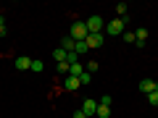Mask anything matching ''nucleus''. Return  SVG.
<instances>
[{"mask_svg":"<svg viewBox=\"0 0 158 118\" xmlns=\"http://www.w3.org/2000/svg\"><path fill=\"white\" fill-rule=\"evenodd\" d=\"M87 34H90V32H87V24L85 21H74L71 29H69V37H71L74 42H85Z\"/></svg>","mask_w":158,"mask_h":118,"instance_id":"obj_1","label":"nucleus"},{"mask_svg":"<svg viewBox=\"0 0 158 118\" xmlns=\"http://www.w3.org/2000/svg\"><path fill=\"white\" fill-rule=\"evenodd\" d=\"M106 32L111 34V37H118V34L127 32V18H113V21L106 24Z\"/></svg>","mask_w":158,"mask_h":118,"instance_id":"obj_2","label":"nucleus"},{"mask_svg":"<svg viewBox=\"0 0 158 118\" xmlns=\"http://www.w3.org/2000/svg\"><path fill=\"white\" fill-rule=\"evenodd\" d=\"M85 24H87V32H90V34H100V29L106 26L103 16H90V18H87Z\"/></svg>","mask_w":158,"mask_h":118,"instance_id":"obj_3","label":"nucleus"},{"mask_svg":"<svg viewBox=\"0 0 158 118\" xmlns=\"http://www.w3.org/2000/svg\"><path fill=\"white\" fill-rule=\"evenodd\" d=\"M87 47H90V50H98V47L103 45V34H87Z\"/></svg>","mask_w":158,"mask_h":118,"instance_id":"obj_4","label":"nucleus"},{"mask_svg":"<svg viewBox=\"0 0 158 118\" xmlns=\"http://www.w3.org/2000/svg\"><path fill=\"white\" fill-rule=\"evenodd\" d=\"M82 110H85L87 118L95 116V110H98V100H85V102H82Z\"/></svg>","mask_w":158,"mask_h":118,"instance_id":"obj_5","label":"nucleus"},{"mask_svg":"<svg viewBox=\"0 0 158 118\" xmlns=\"http://www.w3.org/2000/svg\"><path fill=\"white\" fill-rule=\"evenodd\" d=\"M16 68H19V71H29V68H32V58L19 55V58H16Z\"/></svg>","mask_w":158,"mask_h":118,"instance_id":"obj_6","label":"nucleus"},{"mask_svg":"<svg viewBox=\"0 0 158 118\" xmlns=\"http://www.w3.org/2000/svg\"><path fill=\"white\" fill-rule=\"evenodd\" d=\"M140 89L150 95V92H156V81H153V79H142V81H140Z\"/></svg>","mask_w":158,"mask_h":118,"instance_id":"obj_7","label":"nucleus"},{"mask_svg":"<svg viewBox=\"0 0 158 118\" xmlns=\"http://www.w3.org/2000/svg\"><path fill=\"white\" fill-rule=\"evenodd\" d=\"M82 73H85V66H82V63H74V66L69 68V76H74V79H79Z\"/></svg>","mask_w":158,"mask_h":118,"instance_id":"obj_8","label":"nucleus"},{"mask_svg":"<svg viewBox=\"0 0 158 118\" xmlns=\"http://www.w3.org/2000/svg\"><path fill=\"white\" fill-rule=\"evenodd\" d=\"M135 42H137V45H145V42H148V29H137V32H135Z\"/></svg>","mask_w":158,"mask_h":118,"instance_id":"obj_9","label":"nucleus"},{"mask_svg":"<svg viewBox=\"0 0 158 118\" xmlns=\"http://www.w3.org/2000/svg\"><path fill=\"white\" fill-rule=\"evenodd\" d=\"M74 45H77V42H74V39L69 37V34H66V37L61 39V47H63V50H66V53H74Z\"/></svg>","mask_w":158,"mask_h":118,"instance_id":"obj_10","label":"nucleus"},{"mask_svg":"<svg viewBox=\"0 0 158 118\" xmlns=\"http://www.w3.org/2000/svg\"><path fill=\"white\" fill-rule=\"evenodd\" d=\"M95 116H98V118H111V108H108V105H98Z\"/></svg>","mask_w":158,"mask_h":118,"instance_id":"obj_11","label":"nucleus"},{"mask_svg":"<svg viewBox=\"0 0 158 118\" xmlns=\"http://www.w3.org/2000/svg\"><path fill=\"white\" fill-rule=\"evenodd\" d=\"M66 89H69V92H77V89H79V79L69 76V79H66Z\"/></svg>","mask_w":158,"mask_h":118,"instance_id":"obj_12","label":"nucleus"},{"mask_svg":"<svg viewBox=\"0 0 158 118\" xmlns=\"http://www.w3.org/2000/svg\"><path fill=\"white\" fill-rule=\"evenodd\" d=\"M66 55H69V53L63 50V47H58V50H53V58H56V63H63V61H66Z\"/></svg>","mask_w":158,"mask_h":118,"instance_id":"obj_13","label":"nucleus"},{"mask_svg":"<svg viewBox=\"0 0 158 118\" xmlns=\"http://www.w3.org/2000/svg\"><path fill=\"white\" fill-rule=\"evenodd\" d=\"M74 53H77V55H85V53H90L87 42H77V45H74Z\"/></svg>","mask_w":158,"mask_h":118,"instance_id":"obj_14","label":"nucleus"},{"mask_svg":"<svg viewBox=\"0 0 158 118\" xmlns=\"http://www.w3.org/2000/svg\"><path fill=\"white\" fill-rule=\"evenodd\" d=\"M42 68H45V63L40 61V58H34V61H32V68H29V71H42Z\"/></svg>","mask_w":158,"mask_h":118,"instance_id":"obj_15","label":"nucleus"},{"mask_svg":"<svg viewBox=\"0 0 158 118\" xmlns=\"http://www.w3.org/2000/svg\"><path fill=\"white\" fill-rule=\"evenodd\" d=\"M116 13H118V18H127V3H118V6H116Z\"/></svg>","mask_w":158,"mask_h":118,"instance_id":"obj_16","label":"nucleus"},{"mask_svg":"<svg viewBox=\"0 0 158 118\" xmlns=\"http://www.w3.org/2000/svg\"><path fill=\"white\" fill-rule=\"evenodd\" d=\"M148 102H150L153 108H158V92H150V95H148Z\"/></svg>","mask_w":158,"mask_h":118,"instance_id":"obj_17","label":"nucleus"},{"mask_svg":"<svg viewBox=\"0 0 158 118\" xmlns=\"http://www.w3.org/2000/svg\"><path fill=\"white\" fill-rule=\"evenodd\" d=\"M90 81H92V73H82V76H79V84H90Z\"/></svg>","mask_w":158,"mask_h":118,"instance_id":"obj_18","label":"nucleus"},{"mask_svg":"<svg viewBox=\"0 0 158 118\" xmlns=\"http://www.w3.org/2000/svg\"><path fill=\"white\" fill-rule=\"evenodd\" d=\"M121 37H124V42H129V45H135V32H124Z\"/></svg>","mask_w":158,"mask_h":118,"instance_id":"obj_19","label":"nucleus"},{"mask_svg":"<svg viewBox=\"0 0 158 118\" xmlns=\"http://www.w3.org/2000/svg\"><path fill=\"white\" fill-rule=\"evenodd\" d=\"M111 102H113V100H111V95H103V97H100V102H98V105H108V108H111Z\"/></svg>","mask_w":158,"mask_h":118,"instance_id":"obj_20","label":"nucleus"},{"mask_svg":"<svg viewBox=\"0 0 158 118\" xmlns=\"http://www.w3.org/2000/svg\"><path fill=\"white\" fill-rule=\"evenodd\" d=\"M69 68H71V66H69L66 61H63V63H58V73H69Z\"/></svg>","mask_w":158,"mask_h":118,"instance_id":"obj_21","label":"nucleus"},{"mask_svg":"<svg viewBox=\"0 0 158 118\" xmlns=\"http://www.w3.org/2000/svg\"><path fill=\"white\" fill-rule=\"evenodd\" d=\"M85 71H87V73H90V71H98V61H90V63L85 66Z\"/></svg>","mask_w":158,"mask_h":118,"instance_id":"obj_22","label":"nucleus"},{"mask_svg":"<svg viewBox=\"0 0 158 118\" xmlns=\"http://www.w3.org/2000/svg\"><path fill=\"white\" fill-rule=\"evenodd\" d=\"M74 118H87V116H85V110H77V113H74Z\"/></svg>","mask_w":158,"mask_h":118,"instance_id":"obj_23","label":"nucleus"},{"mask_svg":"<svg viewBox=\"0 0 158 118\" xmlns=\"http://www.w3.org/2000/svg\"><path fill=\"white\" fill-rule=\"evenodd\" d=\"M3 26H6V18H3V16H0V29H3Z\"/></svg>","mask_w":158,"mask_h":118,"instance_id":"obj_24","label":"nucleus"},{"mask_svg":"<svg viewBox=\"0 0 158 118\" xmlns=\"http://www.w3.org/2000/svg\"><path fill=\"white\" fill-rule=\"evenodd\" d=\"M156 92H158V81H156Z\"/></svg>","mask_w":158,"mask_h":118,"instance_id":"obj_25","label":"nucleus"}]
</instances>
